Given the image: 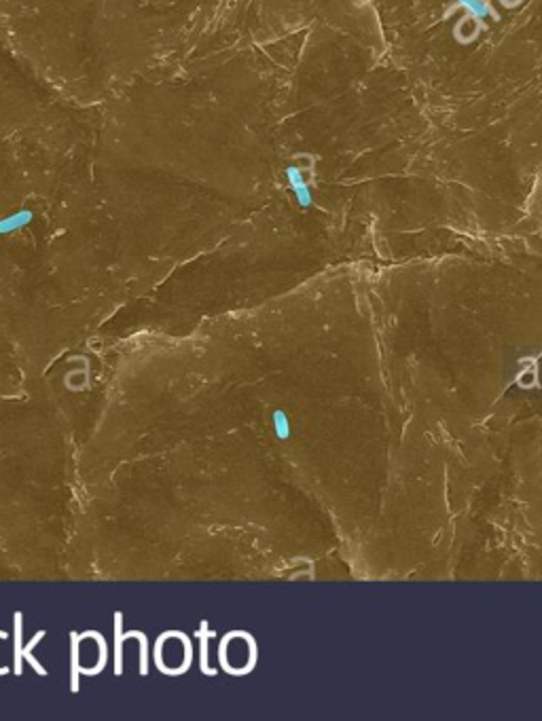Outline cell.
Wrapping results in <instances>:
<instances>
[{
  "mask_svg": "<svg viewBox=\"0 0 542 721\" xmlns=\"http://www.w3.org/2000/svg\"><path fill=\"white\" fill-rule=\"evenodd\" d=\"M273 428H276V434H278L280 440H286L290 436V421H288L284 410H276L273 412Z\"/></svg>",
  "mask_w": 542,
  "mask_h": 721,
  "instance_id": "cell-1",
  "label": "cell"
},
{
  "mask_svg": "<svg viewBox=\"0 0 542 721\" xmlns=\"http://www.w3.org/2000/svg\"><path fill=\"white\" fill-rule=\"evenodd\" d=\"M457 3H460L462 7H466V9H471L475 13V17H483V15H487L491 11V7L485 5L483 0H457Z\"/></svg>",
  "mask_w": 542,
  "mask_h": 721,
  "instance_id": "cell-2",
  "label": "cell"
}]
</instances>
